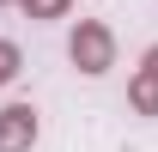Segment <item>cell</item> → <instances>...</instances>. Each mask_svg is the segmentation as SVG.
<instances>
[{
	"instance_id": "1",
	"label": "cell",
	"mask_w": 158,
	"mask_h": 152,
	"mask_svg": "<svg viewBox=\"0 0 158 152\" xmlns=\"http://www.w3.org/2000/svg\"><path fill=\"white\" fill-rule=\"evenodd\" d=\"M67 61H73L85 79H103L116 67V37H110V24L103 19H79L73 37H67Z\"/></svg>"
},
{
	"instance_id": "2",
	"label": "cell",
	"mask_w": 158,
	"mask_h": 152,
	"mask_svg": "<svg viewBox=\"0 0 158 152\" xmlns=\"http://www.w3.org/2000/svg\"><path fill=\"white\" fill-rule=\"evenodd\" d=\"M37 110H31V103H6V110H0V152H31L37 146Z\"/></svg>"
},
{
	"instance_id": "3",
	"label": "cell",
	"mask_w": 158,
	"mask_h": 152,
	"mask_svg": "<svg viewBox=\"0 0 158 152\" xmlns=\"http://www.w3.org/2000/svg\"><path fill=\"white\" fill-rule=\"evenodd\" d=\"M128 103H134V116H158V43L140 55L134 79H128Z\"/></svg>"
},
{
	"instance_id": "4",
	"label": "cell",
	"mask_w": 158,
	"mask_h": 152,
	"mask_svg": "<svg viewBox=\"0 0 158 152\" xmlns=\"http://www.w3.org/2000/svg\"><path fill=\"white\" fill-rule=\"evenodd\" d=\"M19 6L31 19H67V12H73V0H19Z\"/></svg>"
},
{
	"instance_id": "5",
	"label": "cell",
	"mask_w": 158,
	"mask_h": 152,
	"mask_svg": "<svg viewBox=\"0 0 158 152\" xmlns=\"http://www.w3.org/2000/svg\"><path fill=\"white\" fill-rule=\"evenodd\" d=\"M19 67H24L19 43H6V37H0V85H12V79H19Z\"/></svg>"
},
{
	"instance_id": "6",
	"label": "cell",
	"mask_w": 158,
	"mask_h": 152,
	"mask_svg": "<svg viewBox=\"0 0 158 152\" xmlns=\"http://www.w3.org/2000/svg\"><path fill=\"white\" fill-rule=\"evenodd\" d=\"M0 6H19V0H0Z\"/></svg>"
}]
</instances>
